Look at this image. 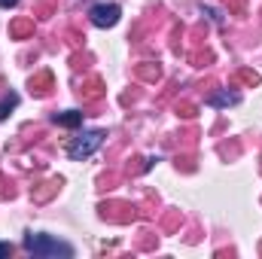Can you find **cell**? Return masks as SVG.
Wrapping results in <instances>:
<instances>
[{
	"label": "cell",
	"instance_id": "obj_5",
	"mask_svg": "<svg viewBox=\"0 0 262 259\" xmlns=\"http://www.w3.org/2000/svg\"><path fill=\"white\" fill-rule=\"evenodd\" d=\"M52 122L61 125V128H79L82 125V113L79 110H64V113H55Z\"/></svg>",
	"mask_w": 262,
	"mask_h": 259
},
{
	"label": "cell",
	"instance_id": "obj_8",
	"mask_svg": "<svg viewBox=\"0 0 262 259\" xmlns=\"http://www.w3.org/2000/svg\"><path fill=\"white\" fill-rule=\"evenodd\" d=\"M0 6L3 9H12V6H18V0H0Z\"/></svg>",
	"mask_w": 262,
	"mask_h": 259
},
{
	"label": "cell",
	"instance_id": "obj_6",
	"mask_svg": "<svg viewBox=\"0 0 262 259\" xmlns=\"http://www.w3.org/2000/svg\"><path fill=\"white\" fill-rule=\"evenodd\" d=\"M15 107H18V95H15V92H6V95L0 98V122H3Z\"/></svg>",
	"mask_w": 262,
	"mask_h": 259
},
{
	"label": "cell",
	"instance_id": "obj_2",
	"mask_svg": "<svg viewBox=\"0 0 262 259\" xmlns=\"http://www.w3.org/2000/svg\"><path fill=\"white\" fill-rule=\"evenodd\" d=\"M104 137H107V131H101V128L82 131V134H76V137L67 143V156H70L73 162H82V159H89V156H95V153L101 149Z\"/></svg>",
	"mask_w": 262,
	"mask_h": 259
},
{
	"label": "cell",
	"instance_id": "obj_7",
	"mask_svg": "<svg viewBox=\"0 0 262 259\" xmlns=\"http://www.w3.org/2000/svg\"><path fill=\"white\" fill-rule=\"evenodd\" d=\"M12 253V244H6V241H0V256H9Z\"/></svg>",
	"mask_w": 262,
	"mask_h": 259
},
{
	"label": "cell",
	"instance_id": "obj_4",
	"mask_svg": "<svg viewBox=\"0 0 262 259\" xmlns=\"http://www.w3.org/2000/svg\"><path fill=\"white\" fill-rule=\"evenodd\" d=\"M235 104H241L238 92H216L207 98V107H235Z\"/></svg>",
	"mask_w": 262,
	"mask_h": 259
},
{
	"label": "cell",
	"instance_id": "obj_1",
	"mask_svg": "<svg viewBox=\"0 0 262 259\" xmlns=\"http://www.w3.org/2000/svg\"><path fill=\"white\" fill-rule=\"evenodd\" d=\"M25 250L31 256H43V259H73V247L67 241L46 235V232H28L25 235Z\"/></svg>",
	"mask_w": 262,
	"mask_h": 259
},
{
	"label": "cell",
	"instance_id": "obj_3",
	"mask_svg": "<svg viewBox=\"0 0 262 259\" xmlns=\"http://www.w3.org/2000/svg\"><path fill=\"white\" fill-rule=\"evenodd\" d=\"M119 18H122V6L119 3H95L89 9V21L95 28H113V25H119Z\"/></svg>",
	"mask_w": 262,
	"mask_h": 259
}]
</instances>
